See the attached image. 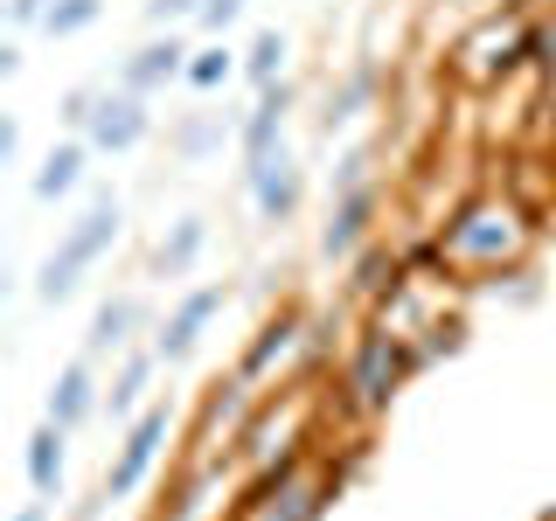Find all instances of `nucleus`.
Wrapping results in <instances>:
<instances>
[{"label": "nucleus", "mask_w": 556, "mask_h": 521, "mask_svg": "<svg viewBox=\"0 0 556 521\" xmlns=\"http://www.w3.org/2000/svg\"><path fill=\"white\" fill-rule=\"evenodd\" d=\"M112 243H118V195H112V188H98V195L84 202V216L63 223L56 251L42 257V271H35V300H42V306H63L70 292L84 285V271H91Z\"/></svg>", "instance_id": "nucleus-1"}, {"label": "nucleus", "mask_w": 556, "mask_h": 521, "mask_svg": "<svg viewBox=\"0 0 556 521\" xmlns=\"http://www.w3.org/2000/svg\"><path fill=\"white\" fill-rule=\"evenodd\" d=\"M425 355H404V341L390 334V327H362L355 341V361H348V396H355V410H390L396 382H404Z\"/></svg>", "instance_id": "nucleus-2"}, {"label": "nucleus", "mask_w": 556, "mask_h": 521, "mask_svg": "<svg viewBox=\"0 0 556 521\" xmlns=\"http://www.w3.org/2000/svg\"><path fill=\"white\" fill-rule=\"evenodd\" d=\"M174 431V404H147L126 424V439H118V459L104 466V500H132L139 486H147V473L161 466V445Z\"/></svg>", "instance_id": "nucleus-3"}, {"label": "nucleus", "mask_w": 556, "mask_h": 521, "mask_svg": "<svg viewBox=\"0 0 556 521\" xmlns=\"http://www.w3.org/2000/svg\"><path fill=\"white\" fill-rule=\"evenodd\" d=\"M243 195H251L257 223L286 230V223L300 216V202H306V167L292 161L286 147H271V153H257V161H243Z\"/></svg>", "instance_id": "nucleus-4"}, {"label": "nucleus", "mask_w": 556, "mask_h": 521, "mask_svg": "<svg viewBox=\"0 0 556 521\" xmlns=\"http://www.w3.org/2000/svg\"><path fill=\"white\" fill-rule=\"evenodd\" d=\"M153 132V112H147V98L126 91V84H104L98 91V112H91V126H84V139H91V153H132L139 139Z\"/></svg>", "instance_id": "nucleus-5"}, {"label": "nucleus", "mask_w": 556, "mask_h": 521, "mask_svg": "<svg viewBox=\"0 0 556 521\" xmlns=\"http://www.w3.org/2000/svg\"><path fill=\"white\" fill-rule=\"evenodd\" d=\"M376 208H382V188H376V181H362V188H348V195H334V208H327V223H320V257H327V265H348V257L369 243Z\"/></svg>", "instance_id": "nucleus-6"}, {"label": "nucleus", "mask_w": 556, "mask_h": 521, "mask_svg": "<svg viewBox=\"0 0 556 521\" xmlns=\"http://www.w3.org/2000/svg\"><path fill=\"white\" fill-rule=\"evenodd\" d=\"M223 306H230V285H195V292H188V300L161 320V334H153V355H161L167 369H174V361H188V355L202 347L208 320H216Z\"/></svg>", "instance_id": "nucleus-7"}, {"label": "nucleus", "mask_w": 556, "mask_h": 521, "mask_svg": "<svg viewBox=\"0 0 556 521\" xmlns=\"http://www.w3.org/2000/svg\"><path fill=\"white\" fill-rule=\"evenodd\" d=\"M98 410H104V390H98V376H91V355L63 361L56 382H49V396H42V417H49V424H63V431H77V424H91Z\"/></svg>", "instance_id": "nucleus-8"}, {"label": "nucleus", "mask_w": 556, "mask_h": 521, "mask_svg": "<svg viewBox=\"0 0 556 521\" xmlns=\"http://www.w3.org/2000/svg\"><path fill=\"white\" fill-rule=\"evenodd\" d=\"M292 104H300V91H292L286 77L257 91V104H251V112L237 118V147H243V161H257V153L286 147V118H292Z\"/></svg>", "instance_id": "nucleus-9"}, {"label": "nucleus", "mask_w": 556, "mask_h": 521, "mask_svg": "<svg viewBox=\"0 0 556 521\" xmlns=\"http://www.w3.org/2000/svg\"><path fill=\"white\" fill-rule=\"evenodd\" d=\"M188 56H195V49H188L181 35H167V42H147V49H132V56H126L118 84H126V91H139V98H153V91H167L174 77H188Z\"/></svg>", "instance_id": "nucleus-10"}, {"label": "nucleus", "mask_w": 556, "mask_h": 521, "mask_svg": "<svg viewBox=\"0 0 556 521\" xmlns=\"http://www.w3.org/2000/svg\"><path fill=\"white\" fill-rule=\"evenodd\" d=\"M22 466H28V486H35V500H63V466H70V431L63 424H35V439L22 452Z\"/></svg>", "instance_id": "nucleus-11"}, {"label": "nucleus", "mask_w": 556, "mask_h": 521, "mask_svg": "<svg viewBox=\"0 0 556 521\" xmlns=\"http://www.w3.org/2000/svg\"><path fill=\"white\" fill-rule=\"evenodd\" d=\"M300 334H306V320H300V313H278V320H265V327H257V341L243 347L237 376H243V382H265V376L278 369V361H286L292 347H300Z\"/></svg>", "instance_id": "nucleus-12"}, {"label": "nucleus", "mask_w": 556, "mask_h": 521, "mask_svg": "<svg viewBox=\"0 0 556 521\" xmlns=\"http://www.w3.org/2000/svg\"><path fill=\"white\" fill-rule=\"evenodd\" d=\"M147 320V306L139 300H126V292H118V300H98V313H91V327H84V355H118V347H132V327Z\"/></svg>", "instance_id": "nucleus-13"}, {"label": "nucleus", "mask_w": 556, "mask_h": 521, "mask_svg": "<svg viewBox=\"0 0 556 521\" xmlns=\"http://www.w3.org/2000/svg\"><path fill=\"white\" fill-rule=\"evenodd\" d=\"M84 161H91V139H63V147H49V161L35 167V202H63V195H77V181H84Z\"/></svg>", "instance_id": "nucleus-14"}, {"label": "nucleus", "mask_w": 556, "mask_h": 521, "mask_svg": "<svg viewBox=\"0 0 556 521\" xmlns=\"http://www.w3.org/2000/svg\"><path fill=\"white\" fill-rule=\"evenodd\" d=\"M369 98H376V63H355V69L334 84V91H327L320 132H334V126H348V118H362V112H369Z\"/></svg>", "instance_id": "nucleus-15"}, {"label": "nucleus", "mask_w": 556, "mask_h": 521, "mask_svg": "<svg viewBox=\"0 0 556 521\" xmlns=\"http://www.w3.org/2000/svg\"><path fill=\"white\" fill-rule=\"evenodd\" d=\"M202 243H208V216H181V223L161 237V251H153V271H161V278H181V271L202 257Z\"/></svg>", "instance_id": "nucleus-16"}, {"label": "nucleus", "mask_w": 556, "mask_h": 521, "mask_svg": "<svg viewBox=\"0 0 556 521\" xmlns=\"http://www.w3.org/2000/svg\"><path fill=\"white\" fill-rule=\"evenodd\" d=\"M286 56H292V42H286V28H257L251 35V49H243V84H278L286 77Z\"/></svg>", "instance_id": "nucleus-17"}, {"label": "nucleus", "mask_w": 556, "mask_h": 521, "mask_svg": "<svg viewBox=\"0 0 556 521\" xmlns=\"http://www.w3.org/2000/svg\"><path fill=\"white\" fill-rule=\"evenodd\" d=\"M230 132H237V126H230V112H195L181 132H174V153L195 167V161H208V153H223V139H230Z\"/></svg>", "instance_id": "nucleus-18"}, {"label": "nucleus", "mask_w": 556, "mask_h": 521, "mask_svg": "<svg viewBox=\"0 0 556 521\" xmlns=\"http://www.w3.org/2000/svg\"><path fill=\"white\" fill-rule=\"evenodd\" d=\"M153 361H161L153 347H147V355H126L118 382L104 390V410H112V417H139V404H147V382H153Z\"/></svg>", "instance_id": "nucleus-19"}, {"label": "nucleus", "mask_w": 556, "mask_h": 521, "mask_svg": "<svg viewBox=\"0 0 556 521\" xmlns=\"http://www.w3.org/2000/svg\"><path fill=\"white\" fill-rule=\"evenodd\" d=\"M230 77H243V63H237V49L223 42H208V49H195V56H188V84H195V91H223V84Z\"/></svg>", "instance_id": "nucleus-20"}, {"label": "nucleus", "mask_w": 556, "mask_h": 521, "mask_svg": "<svg viewBox=\"0 0 556 521\" xmlns=\"http://www.w3.org/2000/svg\"><path fill=\"white\" fill-rule=\"evenodd\" d=\"M404 285V265H396L390 251H362L355 257V278H348V292H362V300H382V292Z\"/></svg>", "instance_id": "nucleus-21"}, {"label": "nucleus", "mask_w": 556, "mask_h": 521, "mask_svg": "<svg viewBox=\"0 0 556 521\" xmlns=\"http://www.w3.org/2000/svg\"><path fill=\"white\" fill-rule=\"evenodd\" d=\"M104 14V0H56V8H49V22H42V35L49 42H63V35H84Z\"/></svg>", "instance_id": "nucleus-22"}, {"label": "nucleus", "mask_w": 556, "mask_h": 521, "mask_svg": "<svg viewBox=\"0 0 556 521\" xmlns=\"http://www.w3.org/2000/svg\"><path fill=\"white\" fill-rule=\"evenodd\" d=\"M98 91H104V84H77V91L63 98V112H56V118H63V126L77 132V139H84V126H91V112H98Z\"/></svg>", "instance_id": "nucleus-23"}, {"label": "nucleus", "mask_w": 556, "mask_h": 521, "mask_svg": "<svg viewBox=\"0 0 556 521\" xmlns=\"http://www.w3.org/2000/svg\"><path fill=\"white\" fill-rule=\"evenodd\" d=\"M243 8H251V0H202L195 28H202V35H223V28H237V22H243Z\"/></svg>", "instance_id": "nucleus-24"}, {"label": "nucleus", "mask_w": 556, "mask_h": 521, "mask_svg": "<svg viewBox=\"0 0 556 521\" xmlns=\"http://www.w3.org/2000/svg\"><path fill=\"white\" fill-rule=\"evenodd\" d=\"M202 14V0H147V22L153 28H167V22H195Z\"/></svg>", "instance_id": "nucleus-25"}, {"label": "nucleus", "mask_w": 556, "mask_h": 521, "mask_svg": "<svg viewBox=\"0 0 556 521\" xmlns=\"http://www.w3.org/2000/svg\"><path fill=\"white\" fill-rule=\"evenodd\" d=\"M369 147H355V153H348V161H341V174H334V195H348V188H362V181H369Z\"/></svg>", "instance_id": "nucleus-26"}, {"label": "nucleus", "mask_w": 556, "mask_h": 521, "mask_svg": "<svg viewBox=\"0 0 556 521\" xmlns=\"http://www.w3.org/2000/svg\"><path fill=\"white\" fill-rule=\"evenodd\" d=\"M49 8H56V0H8V22H14V28H42Z\"/></svg>", "instance_id": "nucleus-27"}, {"label": "nucleus", "mask_w": 556, "mask_h": 521, "mask_svg": "<svg viewBox=\"0 0 556 521\" xmlns=\"http://www.w3.org/2000/svg\"><path fill=\"white\" fill-rule=\"evenodd\" d=\"M14 153H22V126H14V118H0V161H14Z\"/></svg>", "instance_id": "nucleus-28"}, {"label": "nucleus", "mask_w": 556, "mask_h": 521, "mask_svg": "<svg viewBox=\"0 0 556 521\" xmlns=\"http://www.w3.org/2000/svg\"><path fill=\"white\" fill-rule=\"evenodd\" d=\"M8 521H49V500H28L22 514H8Z\"/></svg>", "instance_id": "nucleus-29"}]
</instances>
